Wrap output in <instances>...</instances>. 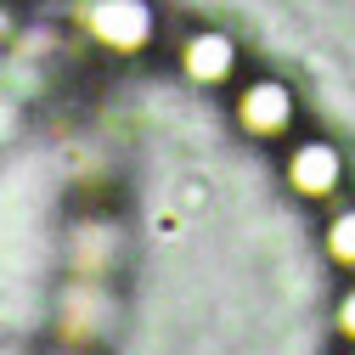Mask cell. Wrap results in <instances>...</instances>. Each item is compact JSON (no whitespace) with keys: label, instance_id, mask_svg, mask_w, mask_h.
I'll list each match as a JSON object with an SVG mask.
<instances>
[{"label":"cell","instance_id":"6da1fadb","mask_svg":"<svg viewBox=\"0 0 355 355\" xmlns=\"http://www.w3.org/2000/svg\"><path fill=\"white\" fill-rule=\"evenodd\" d=\"M79 28L113 57H141L158 34V12H153V0H85Z\"/></svg>","mask_w":355,"mask_h":355},{"label":"cell","instance_id":"5b68a950","mask_svg":"<svg viewBox=\"0 0 355 355\" xmlns=\"http://www.w3.org/2000/svg\"><path fill=\"white\" fill-rule=\"evenodd\" d=\"M327 259L338 265V271H355V203H344L333 220H327Z\"/></svg>","mask_w":355,"mask_h":355},{"label":"cell","instance_id":"52a82bcc","mask_svg":"<svg viewBox=\"0 0 355 355\" xmlns=\"http://www.w3.org/2000/svg\"><path fill=\"white\" fill-rule=\"evenodd\" d=\"M12 34H17V17H12L6 6H0V46H6V40H12Z\"/></svg>","mask_w":355,"mask_h":355},{"label":"cell","instance_id":"7a4b0ae2","mask_svg":"<svg viewBox=\"0 0 355 355\" xmlns=\"http://www.w3.org/2000/svg\"><path fill=\"white\" fill-rule=\"evenodd\" d=\"M232 119H237V130H243L248 141H288L293 124H299V96H293V85L259 73V79L237 85Z\"/></svg>","mask_w":355,"mask_h":355},{"label":"cell","instance_id":"3957f363","mask_svg":"<svg viewBox=\"0 0 355 355\" xmlns=\"http://www.w3.org/2000/svg\"><path fill=\"white\" fill-rule=\"evenodd\" d=\"M282 175H288V187L304 198V203H327V198H338L344 192V153L333 147V141H322V136H304V141H293L288 147V158H282Z\"/></svg>","mask_w":355,"mask_h":355},{"label":"cell","instance_id":"8992f818","mask_svg":"<svg viewBox=\"0 0 355 355\" xmlns=\"http://www.w3.org/2000/svg\"><path fill=\"white\" fill-rule=\"evenodd\" d=\"M333 327H338V338H344V344H355V282L338 293V316H333Z\"/></svg>","mask_w":355,"mask_h":355},{"label":"cell","instance_id":"277c9868","mask_svg":"<svg viewBox=\"0 0 355 355\" xmlns=\"http://www.w3.org/2000/svg\"><path fill=\"white\" fill-rule=\"evenodd\" d=\"M175 62H181V73L192 79V85H232L237 79V62H243V51H237V40L232 34H220V28H192L181 46H175Z\"/></svg>","mask_w":355,"mask_h":355}]
</instances>
